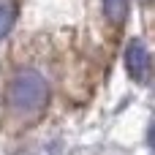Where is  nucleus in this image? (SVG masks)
I'll return each mask as SVG.
<instances>
[{
	"mask_svg": "<svg viewBox=\"0 0 155 155\" xmlns=\"http://www.w3.org/2000/svg\"><path fill=\"white\" fill-rule=\"evenodd\" d=\"M125 68L128 74L136 79V82H144L147 79V71H150V52L142 41H131L128 49H125Z\"/></svg>",
	"mask_w": 155,
	"mask_h": 155,
	"instance_id": "nucleus-2",
	"label": "nucleus"
},
{
	"mask_svg": "<svg viewBox=\"0 0 155 155\" xmlns=\"http://www.w3.org/2000/svg\"><path fill=\"white\" fill-rule=\"evenodd\" d=\"M104 8H106V16L112 22H123L125 11H128V0H104Z\"/></svg>",
	"mask_w": 155,
	"mask_h": 155,
	"instance_id": "nucleus-4",
	"label": "nucleus"
},
{
	"mask_svg": "<svg viewBox=\"0 0 155 155\" xmlns=\"http://www.w3.org/2000/svg\"><path fill=\"white\" fill-rule=\"evenodd\" d=\"M14 19H16V5H14V0H0V38L8 35V30L14 27Z\"/></svg>",
	"mask_w": 155,
	"mask_h": 155,
	"instance_id": "nucleus-3",
	"label": "nucleus"
},
{
	"mask_svg": "<svg viewBox=\"0 0 155 155\" xmlns=\"http://www.w3.org/2000/svg\"><path fill=\"white\" fill-rule=\"evenodd\" d=\"M49 87L38 71H19L8 84V104L19 112H35L46 104Z\"/></svg>",
	"mask_w": 155,
	"mask_h": 155,
	"instance_id": "nucleus-1",
	"label": "nucleus"
}]
</instances>
